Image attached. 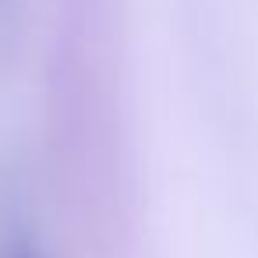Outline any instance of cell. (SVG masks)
Wrapping results in <instances>:
<instances>
[{
	"instance_id": "cell-1",
	"label": "cell",
	"mask_w": 258,
	"mask_h": 258,
	"mask_svg": "<svg viewBox=\"0 0 258 258\" xmlns=\"http://www.w3.org/2000/svg\"><path fill=\"white\" fill-rule=\"evenodd\" d=\"M0 258H39V251L29 237H15V240H8L0 247Z\"/></svg>"
}]
</instances>
